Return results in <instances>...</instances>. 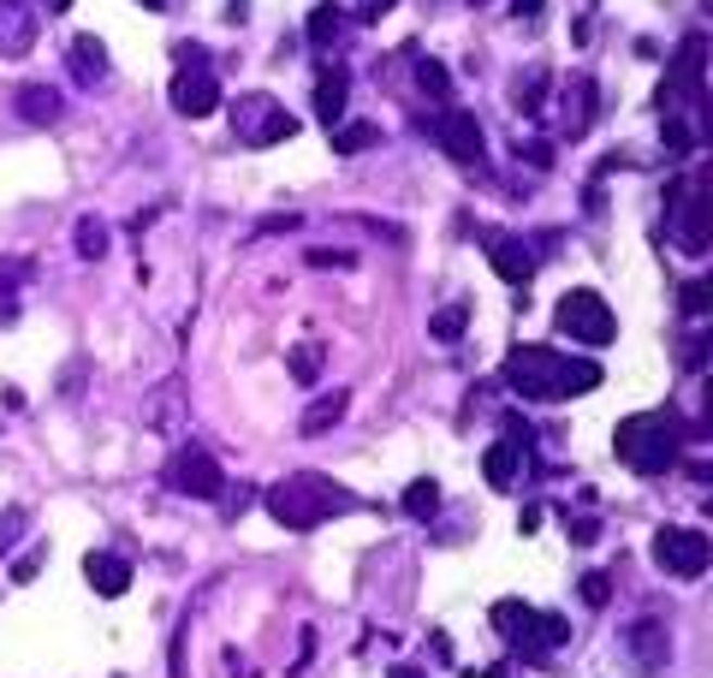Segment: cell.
I'll list each match as a JSON object with an SVG mask.
<instances>
[{"label":"cell","mask_w":713,"mask_h":678,"mask_svg":"<svg viewBox=\"0 0 713 678\" xmlns=\"http://www.w3.org/2000/svg\"><path fill=\"white\" fill-rule=\"evenodd\" d=\"M36 572H42V548H30V554L12 565V583H36Z\"/></svg>","instance_id":"obj_35"},{"label":"cell","mask_w":713,"mask_h":678,"mask_svg":"<svg viewBox=\"0 0 713 678\" xmlns=\"http://www.w3.org/2000/svg\"><path fill=\"white\" fill-rule=\"evenodd\" d=\"M416 84H423L428 96H440V102H446V90H452V78H446L440 60H416Z\"/></svg>","instance_id":"obj_32"},{"label":"cell","mask_w":713,"mask_h":678,"mask_svg":"<svg viewBox=\"0 0 713 678\" xmlns=\"http://www.w3.org/2000/svg\"><path fill=\"white\" fill-rule=\"evenodd\" d=\"M18 530H24V512H0V554L18 542Z\"/></svg>","instance_id":"obj_36"},{"label":"cell","mask_w":713,"mask_h":678,"mask_svg":"<svg viewBox=\"0 0 713 678\" xmlns=\"http://www.w3.org/2000/svg\"><path fill=\"white\" fill-rule=\"evenodd\" d=\"M435 137H440V149L452 161H481V125H476V113L470 108H446L440 120H435Z\"/></svg>","instance_id":"obj_11"},{"label":"cell","mask_w":713,"mask_h":678,"mask_svg":"<svg viewBox=\"0 0 713 678\" xmlns=\"http://www.w3.org/2000/svg\"><path fill=\"white\" fill-rule=\"evenodd\" d=\"M464 322H470V310H464V304H452V310H440V316L428 322V334H435V339H446V346H452V339L464 334Z\"/></svg>","instance_id":"obj_31"},{"label":"cell","mask_w":713,"mask_h":678,"mask_svg":"<svg viewBox=\"0 0 713 678\" xmlns=\"http://www.w3.org/2000/svg\"><path fill=\"white\" fill-rule=\"evenodd\" d=\"M678 447H684V429L672 411H636L613 429V452L618 464H630L636 476H666L678 464Z\"/></svg>","instance_id":"obj_3"},{"label":"cell","mask_w":713,"mask_h":678,"mask_svg":"<svg viewBox=\"0 0 713 678\" xmlns=\"http://www.w3.org/2000/svg\"><path fill=\"white\" fill-rule=\"evenodd\" d=\"M173 108L185 113V120H209L214 108H221V78H214V66H185L173 78Z\"/></svg>","instance_id":"obj_10"},{"label":"cell","mask_w":713,"mask_h":678,"mask_svg":"<svg viewBox=\"0 0 713 678\" xmlns=\"http://www.w3.org/2000/svg\"><path fill=\"white\" fill-rule=\"evenodd\" d=\"M66 60H72V78H78L84 90H96V84H108V48H101V36H78Z\"/></svg>","instance_id":"obj_19"},{"label":"cell","mask_w":713,"mask_h":678,"mask_svg":"<svg viewBox=\"0 0 713 678\" xmlns=\"http://www.w3.org/2000/svg\"><path fill=\"white\" fill-rule=\"evenodd\" d=\"M666 155L672 161H684V155H696V131L678 120V113H666Z\"/></svg>","instance_id":"obj_29"},{"label":"cell","mask_w":713,"mask_h":678,"mask_svg":"<svg viewBox=\"0 0 713 678\" xmlns=\"http://www.w3.org/2000/svg\"><path fill=\"white\" fill-rule=\"evenodd\" d=\"M84 577H89L96 595H125V589H132V565H125L120 554H89L84 560Z\"/></svg>","instance_id":"obj_20"},{"label":"cell","mask_w":713,"mask_h":678,"mask_svg":"<svg viewBox=\"0 0 713 678\" xmlns=\"http://www.w3.org/2000/svg\"><path fill=\"white\" fill-rule=\"evenodd\" d=\"M78 256H108V221H96V215H84L78 221Z\"/></svg>","instance_id":"obj_28"},{"label":"cell","mask_w":713,"mask_h":678,"mask_svg":"<svg viewBox=\"0 0 713 678\" xmlns=\"http://www.w3.org/2000/svg\"><path fill=\"white\" fill-rule=\"evenodd\" d=\"M571 542H583V548L601 542V524H595V518H577V524H571Z\"/></svg>","instance_id":"obj_38"},{"label":"cell","mask_w":713,"mask_h":678,"mask_svg":"<svg viewBox=\"0 0 713 678\" xmlns=\"http://www.w3.org/2000/svg\"><path fill=\"white\" fill-rule=\"evenodd\" d=\"M375 143H380V125H368V120L339 125V131H334V149H339V155H363V149H375Z\"/></svg>","instance_id":"obj_23"},{"label":"cell","mask_w":713,"mask_h":678,"mask_svg":"<svg viewBox=\"0 0 713 678\" xmlns=\"http://www.w3.org/2000/svg\"><path fill=\"white\" fill-rule=\"evenodd\" d=\"M488 619L524 661H541V655H553L559 643H571V625L559 619V613H535V607H524V601H493Z\"/></svg>","instance_id":"obj_4"},{"label":"cell","mask_w":713,"mask_h":678,"mask_svg":"<svg viewBox=\"0 0 713 678\" xmlns=\"http://www.w3.org/2000/svg\"><path fill=\"white\" fill-rule=\"evenodd\" d=\"M708 304H713V286H708V280H690V286H684V316H708Z\"/></svg>","instance_id":"obj_33"},{"label":"cell","mask_w":713,"mask_h":678,"mask_svg":"<svg viewBox=\"0 0 713 678\" xmlns=\"http://www.w3.org/2000/svg\"><path fill=\"white\" fill-rule=\"evenodd\" d=\"M601 381L606 375L595 357H565V351H553V346H517L512 357H505V387H512L517 399H541V405H553V399H583Z\"/></svg>","instance_id":"obj_1"},{"label":"cell","mask_w":713,"mask_h":678,"mask_svg":"<svg viewBox=\"0 0 713 678\" xmlns=\"http://www.w3.org/2000/svg\"><path fill=\"white\" fill-rule=\"evenodd\" d=\"M702 60H708V42H702V36H690V42L678 48V60H672L666 84L654 90V108L660 113H678V108L702 102Z\"/></svg>","instance_id":"obj_8"},{"label":"cell","mask_w":713,"mask_h":678,"mask_svg":"<svg viewBox=\"0 0 713 678\" xmlns=\"http://www.w3.org/2000/svg\"><path fill=\"white\" fill-rule=\"evenodd\" d=\"M143 7H149V12H167V0H143Z\"/></svg>","instance_id":"obj_42"},{"label":"cell","mask_w":713,"mask_h":678,"mask_svg":"<svg viewBox=\"0 0 713 678\" xmlns=\"http://www.w3.org/2000/svg\"><path fill=\"white\" fill-rule=\"evenodd\" d=\"M233 137L245 149H267V143H286V137H298V120H291L286 108L274 102V96L250 90L233 102Z\"/></svg>","instance_id":"obj_5"},{"label":"cell","mask_w":713,"mask_h":678,"mask_svg":"<svg viewBox=\"0 0 713 678\" xmlns=\"http://www.w3.org/2000/svg\"><path fill=\"white\" fill-rule=\"evenodd\" d=\"M541 7H547V0H512L517 18H541Z\"/></svg>","instance_id":"obj_39"},{"label":"cell","mask_w":713,"mask_h":678,"mask_svg":"<svg viewBox=\"0 0 713 678\" xmlns=\"http://www.w3.org/2000/svg\"><path fill=\"white\" fill-rule=\"evenodd\" d=\"M488 262H493V274H500L505 286H529V274H535L529 244H524V238H512V233H493L488 238Z\"/></svg>","instance_id":"obj_15"},{"label":"cell","mask_w":713,"mask_h":678,"mask_svg":"<svg viewBox=\"0 0 713 678\" xmlns=\"http://www.w3.org/2000/svg\"><path fill=\"white\" fill-rule=\"evenodd\" d=\"M72 7V0H48V12H66Z\"/></svg>","instance_id":"obj_41"},{"label":"cell","mask_w":713,"mask_h":678,"mask_svg":"<svg viewBox=\"0 0 713 678\" xmlns=\"http://www.w3.org/2000/svg\"><path fill=\"white\" fill-rule=\"evenodd\" d=\"M553 322H559V334H565V339H583V346H613V334H618V322H613V310H606V298L589 292V286H577V292L559 298Z\"/></svg>","instance_id":"obj_6"},{"label":"cell","mask_w":713,"mask_h":678,"mask_svg":"<svg viewBox=\"0 0 713 678\" xmlns=\"http://www.w3.org/2000/svg\"><path fill=\"white\" fill-rule=\"evenodd\" d=\"M346 405H351V393H346V387H339V393L315 399V405L303 411V423H298V429H303V435H322V429H334V423L346 417Z\"/></svg>","instance_id":"obj_22"},{"label":"cell","mask_w":713,"mask_h":678,"mask_svg":"<svg viewBox=\"0 0 713 678\" xmlns=\"http://www.w3.org/2000/svg\"><path fill=\"white\" fill-rule=\"evenodd\" d=\"M167 488L173 494H185V500H221L226 476H221V464H214L202 447H178L167 459Z\"/></svg>","instance_id":"obj_9"},{"label":"cell","mask_w":713,"mask_h":678,"mask_svg":"<svg viewBox=\"0 0 713 678\" xmlns=\"http://www.w3.org/2000/svg\"><path fill=\"white\" fill-rule=\"evenodd\" d=\"M481 470H488L493 488H517V476H524V435L512 429V441H493L488 459H481Z\"/></svg>","instance_id":"obj_18"},{"label":"cell","mask_w":713,"mask_h":678,"mask_svg":"<svg viewBox=\"0 0 713 678\" xmlns=\"http://www.w3.org/2000/svg\"><path fill=\"white\" fill-rule=\"evenodd\" d=\"M708 560H713V542H708V530H690V524H666V530L654 536V565L666 577H702L708 572Z\"/></svg>","instance_id":"obj_7"},{"label":"cell","mask_w":713,"mask_h":678,"mask_svg":"<svg viewBox=\"0 0 713 678\" xmlns=\"http://www.w3.org/2000/svg\"><path fill=\"white\" fill-rule=\"evenodd\" d=\"M12 113H18L24 125H60L66 102H60V90H54V84H24V90L12 96Z\"/></svg>","instance_id":"obj_16"},{"label":"cell","mask_w":713,"mask_h":678,"mask_svg":"<svg viewBox=\"0 0 713 678\" xmlns=\"http://www.w3.org/2000/svg\"><path fill=\"white\" fill-rule=\"evenodd\" d=\"M36 48V12L24 0H0V60H24Z\"/></svg>","instance_id":"obj_13"},{"label":"cell","mask_w":713,"mask_h":678,"mask_svg":"<svg viewBox=\"0 0 713 678\" xmlns=\"http://www.w3.org/2000/svg\"><path fill=\"white\" fill-rule=\"evenodd\" d=\"M404 512H411V518H435V512H440V488L428 482V476H423V482H411V488H404Z\"/></svg>","instance_id":"obj_26"},{"label":"cell","mask_w":713,"mask_h":678,"mask_svg":"<svg viewBox=\"0 0 713 678\" xmlns=\"http://www.w3.org/2000/svg\"><path fill=\"white\" fill-rule=\"evenodd\" d=\"M315 375H322V346H315V339L291 346V381H298V387H315Z\"/></svg>","instance_id":"obj_25"},{"label":"cell","mask_w":713,"mask_h":678,"mask_svg":"<svg viewBox=\"0 0 713 678\" xmlns=\"http://www.w3.org/2000/svg\"><path fill=\"white\" fill-rule=\"evenodd\" d=\"M346 96H351V72L346 66H322L315 72V113L327 120V131L346 120Z\"/></svg>","instance_id":"obj_17"},{"label":"cell","mask_w":713,"mask_h":678,"mask_svg":"<svg viewBox=\"0 0 713 678\" xmlns=\"http://www.w3.org/2000/svg\"><path fill=\"white\" fill-rule=\"evenodd\" d=\"M267 512L279 518V530L303 536V530H315V524L339 518V512H356V494L339 488V482H327V476H315V470H298V476H286V482L267 488Z\"/></svg>","instance_id":"obj_2"},{"label":"cell","mask_w":713,"mask_h":678,"mask_svg":"<svg viewBox=\"0 0 713 678\" xmlns=\"http://www.w3.org/2000/svg\"><path fill=\"white\" fill-rule=\"evenodd\" d=\"M589 120H595V78H571V90H565V137H583L589 131Z\"/></svg>","instance_id":"obj_21"},{"label":"cell","mask_w":713,"mask_h":678,"mask_svg":"<svg viewBox=\"0 0 713 678\" xmlns=\"http://www.w3.org/2000/svg\"><path fill=\"white\" fill-rule=\"evenodd\" d=\"M339 36H346V12L339 7H315L310 12V42L327 48V42H339Z\"/></svg>","instance_id":"obj_24"},{"label":"cell","mask_w":713,"mask_h":678,"mask_svg":"<svg viewBox=\"0 0 713 678\" xmlns=\"http://www.w3.org/2000/svg\"><path fill=\"white\" fill-rule=\"evenodd\" d=\"M18 280H24V268L18 262H7V268H0V322L18 316Z\"/></svg>","instance_id":"obj_30"},{"label":"cell","mask_w":713,"mask_h":678,"mask_svg":"<svg viewBox=\"0 0 713 678\" xmlns=\"http://www.w3.org/2000/svg\"><path fill=\"white\" fill-rule=\"evenodd\" d=\"M624 649H630L636 673H660L672 661V631L660 619H636L630 631H624Z\"/></svg>","instance_id":"obj_12"},{"label":"cell","mask_w":713,"mask_h":678,"mask_svg":"<svg viewBox=\"0 0 713 678\" xmlns=\"http://www.w3.org/2000/svg\"><path fill=\"white\" fill-rule=\"evenodd\" d=\"M250 500H257L250 488H221V506H226V518H238V512H245Z\"/></svg>","instance_id":"obj_37"},{"label":"cell","mask_w":713,"mask_h":678,"mask_svg":"<svg viewBox=\"0 0 713 678\" xmlns=\"http://www.w3.org/2000/svg\"><path fill=\"white\" fill-rule=\"evenodd\" d=\"M387 678H428V673H416V667H392Z\"/></svg>","instance_id":"obj_40"},{"label":"cell","mask_w":713,"mask_h":678,"mask_svg":"<svg viewBox=\"0 0 713 678\" xmlns=\"http://www.w3.org/2000/svg\"><path fill=\"white\" fill-rule=\"evenodd\" d=\"M541 96H547V72L535 66L529 78H517V90H512V108H517V113H541Z\"/></svg>","instance_id":"obj_27"},{"label":"cell","mask_w":713,"mask_h":678,"mask_svg":"<svg viewBox=\"0 0 713 678\" xmlns=\"http://www.w3.org/2000/svg\"><path fill=\"white\" fill-rule=\"evenodd\" d=\"M684 203V226H678V244L690 250V256H708V179H690L678 191Z\"/></svg>","instance_id":"obj_14"},{"label":"cell","mask_w":713,"mask_h":678,"mask_svg":"<svg viewBox=\"0 0 713 678\" xmlns=\"http://www.w3.org/2000/svg\"><path fill=\"white\" fill-rule=\"evenodd\" d=\"M583 601H589V607H606V601H613V583H606V572H589V577H583Z\"/></svg>","instance_id":"obj_34"}]
</instances>
